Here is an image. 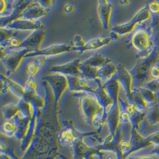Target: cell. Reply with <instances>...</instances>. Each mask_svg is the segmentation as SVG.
Segmentation results:
<instances>
[{
  "instance_id": "cell-1",
  "label": "cell",
  "mask_w": 159,
  "mask_h": 159,
  "mask_svg": "<svg viewBox=\"0 0 159 159\" xmlns=\"http://www.w3.org/2000/svg\"><path fill=\"white\" fill-rule=\"evenodd\" d=\"M150 36L145 32H140L134 37V44L139 50H144L150 46Z\"/></svg>"
},
{
  "instance_id": "cell-2",
  "label": "cell",
  "mask_w": 159,
  "mask_h": 159,
  "mask_svg": "<svg viewBox=\"0 0 159 159\" xmlns=\"http://www.w3.org/2000/svg\"><path fill=\"white\" fill-rule=\"evenodd\" d=\"M69 50V47L66 45H58V46H54L52 48H48L46 50L40 51L38 54H56L60 53L61 52H65L66 51Z\"/></svg>"
},
{
  "instance_id": "cell-3",
  "label": "cell",
  "mask_w": 159,
  "mask_h": 159,
  "mask_svg": "<svg viewBox=\"0 0 159 159\" xmlns=\"http://www.w3.org/2000/svg\"><path fill=\"white\" fill-rule=\"evenodd\" d=\"M61 140L65 143H70L73 140V135L71 130H66L61 134Z\"/></svg>"
},
{
  "instance_id": "cell-4",
  "label": "cell",
  "mask_w": 159,
  "mask_h": 159,
  "mask_svg": "<svg viewBox=\"0 0 159 159\" xmlns=\"http://www.w3.org/2000/svg\"><path fill=\"white\" fill-rule=\"evenodd\" d=\"M104 38H102L101 41H100V39L99 38V39H95V40H94V41L90 42V43H88V45H87V47H88L87 48H91V49L97 48V47H99L104 43H106V41H102V39H104Z\"/></svg>"
},
{
  "instance_id": "cell-5",
  "label": "cell",
  "mask_w": 159,
  "mask_h": 159,
  "mask_svg": "<svg viewBox=\"0 0 159 159\" xmlns=\"http://www.w3.org/2000/svg\"><path fill=\"white\" fill-rule=\"evenodd\" d=\"M150 76L152 78L159 80V66L157 65L152 66L150 70Z\"/></svg>"
},
{
  "instance_id": "cell-6",
  "label": "cell",
  "mask_w": 159,
  "mask_h": 159,
  "mask_svg": "<svg viewBox=\"0 0 159 159\" xmlns=\"http://www.w3.org/2000/svg\"><path fill=\"white\" fill-rule=\"evenodd\" d=\"M149 8L150 11L154 15H159V2L157 1L152 2L149 6Z\"/></svg>"
},
{
  "instance_id": "cell-7",
  "label": "cell",
  "mask_w": 159,
  "mask_h": 159,
  "mask_svg": "<svg viewBox=\"0 0 159 159\" xmlns=\"http://www.w3.org/2000/svg\"><path fill=\"white\" fill-rule=\"evenodd\" d=\"M15 129V126L13 125V123L10 122H8L4 125V131H6L7 133H11L14 131Z\"/></svg>"
},
{
  "instance_id": "cell-8",
  "label": "cell",
  "mask_w": 159,
  "mask_h": 159,
  "mask_svg": "<svg viewBox=\"0 0 159 159\" xmlns=\"http://www.w3.org/2000/svg\"><path fill=\"white\" fill-rule=\"evenodd\" d=\"M155 35L156 39L157 40V42L159 43V16L156 20L155 22Z\"/></svg>"
},
{
  "instance_id": "cell-9",
  "label": "cell",
  "mask_w": 159,
  "mask_h": 159,
  "mask_svg": "<svg viewBox=\"0 0 159 159\" xmlns=\"http://www.w3.org/2000/svg\"><path fill=\"white\" fill-rule=\"evenodd\" d=\"M129 147H130V145L127 142L124 141V142L121 143V148H122V150H125V151L128 150Z\"/></svg>"
},
{
  "instance_id": "cell-10",
  "label": "cell",
  "mask_w": 159,
  "mask_h": 159,
  "mask_svg": "<svg viewBox=\"0 0 159 159\" xmlns=\"http://www.w3.org/2000/svg\"><path fill=\"white\" fill-rule=\"evenodd\" d=\"M73 6H66V10L67 11H71L72 10Z\"/></svg>"
}]
</instances>
